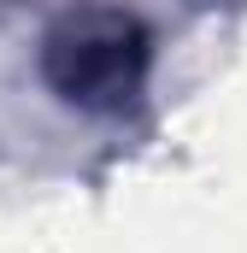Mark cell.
Listing matches in <instances>:
<instances>
[{
    "label": "cell",
    "mask_w": 247,
    "mask_h": 253,
    "mask_svg": "<svg viewBox=\"0 0 247 253\" xmlns=\"http://www.w3.org/2000/svg\"><path fill=\"white\" fill-rule=\"evenodd\" d=\"M153 65V36L135 12L112 6H82L59 12L53 30L41 36V77L65 106L82 112H124L135 106L141 83Z\"/></svg>",
    "instance_id": "6da1fadb"
}]
</instances>
